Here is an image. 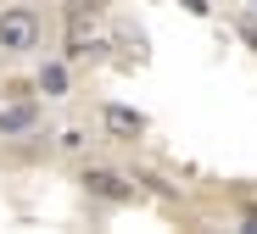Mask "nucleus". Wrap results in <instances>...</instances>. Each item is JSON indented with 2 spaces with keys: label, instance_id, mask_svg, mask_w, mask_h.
Instances as JSON below:
<instances>
[{
  "label": "nucleus",
  "instance_id": "1",
  "mask_svg": "<svg viewBox=\"0 0 257 234\" xmlns=\"http://www.w3.org/2000/svg\"><path fill=\"white\" fill-rule=\"evenodd\" d=\"M39 39H45V23H39L34 6H6L0 12V56L39 51Z\"/></svg>",
  "mask_w": 257,
  "mask_h": 234
},
{
  "label": "nucleus",
  "instance_id": "2",
  "mask_svg": "<svg viewBox=\"0 0 257 234\" xmlns=\"http://www.w3.org/2000/svg\"><path fill=\"white\" fill-rule=\"evenodd\" d=\"M84 184H90V195H101V201H135V190H128V178H123V173L90 167V173H84Z\"/></svg>",
  "mask_w": 257,
  "mask_h": 234
},
{
  "label": "nucleus",
  "instance_id": "3",
  "mask_svg": "<svg viewBox=\"0 0 257 234\" xmlns=\"http://www.w3.org/2000/svg\"><path fill=\"white\" fill-rule=\"evenodd\" d=\"M101 128L117 134V139H135V134H146V117L128 112V106H101Z\"/></svg>",
  "mask_w": 257,
  "mask_h": 234
},
{
  "label": "nucleus",
  "instance_id": "4",
  "mask_svg": "<svg viewBox=\"0 0 257 234\" xmlns=\"http://www.w3.org/2000/svg\"><path fill=\"white\" fill-rule=\"evenodd\" d=\"M39 123V112L34 106H6V112H0V139H12V134H28Z\"/></svg>",
  "mask_w": 257,
  "mask_h": 234
},
{
  "label": "nucleus",
  "instance_id": "5",
  "mask_svg": "<svg viewBox=\"0 0 257 234\" xmlns=\"http://www.w3.org/2000/svg\"><path fill=\"white\" fill-rule=\"evenodd\" d=\"M39 89H45V95H62V89H67V73H62V67H45V73H39Z\"/></svg>",
  "mask_w": 257,
  "mask_h": 234
},
{
  "label": "nucleus",
  "instance_id": "6",
  "mask_svg": "<svg viewBox=\"0 0 257 234\" xmlns=\"http://www.w3.org/2000/svg\"><path fill=\"white\" fill-rule=\"evenodd\" d=\"M246 228H257V212H251V217H246Z\"/></svg>",
  "mask_w": 257,
  "mask_h": 234
},
{
  "label": "nucleus",
  "instance_id": "7",
  "mask_svg": "<svg viewBox=\"0 0 257 234\" xmlns=\"http://www.w3.org/2000/svg\"><path fill=\"white\" fill-rule=\"evenodd\" d=\"M251 45H257V28H251Z\"/></svg>",
  "mask_w": 257,
  "mask_h": 234
}]
</instances>
